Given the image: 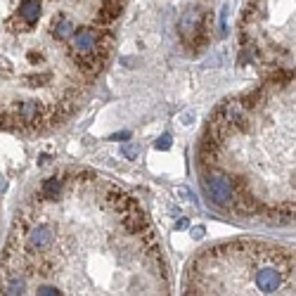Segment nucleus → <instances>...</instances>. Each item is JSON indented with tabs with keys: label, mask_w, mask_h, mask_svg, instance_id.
Returning a JSON list of instances; mask_svg holds the SVG:
<instances>
[{
	"label": "nucleus",
	"mask_w": 296,
	"mask_h": 296,
	"mask_svg": "<svg viewBox=\"0 0 296 296\" xmlns=\"http://www.w3.org/2000/svg\"><path fill=\"white\" fill-rule=\"evenodd\" d=\"M237 64L256 81L209 119L206 194L244 218L296 223V0H244Z\"/></svg>",
	"instance_id": "f257e3e1"
},
{
	"label": "nucleus",
	"mask_w": 296,
	"mask_h": 296,
	"mask_svg": "<svg viewBox=\"0 0 296 296\" xmlns=\"http://www.w3.org/2000/svg\"><path fill=\"white\" fill-rule=\"evenodd\" d=\"M187 294H296V249L232 242L201 254Z\"/></svg>",
	"instance_id": "f03ea898"
},
{
	"label": "nucleus",
	"mask_w": 296,
	"mask_h": 296,
	"mask_svg": "<svg viewBox=\"0 0 296 296\" xmlns=\"http://www.w3.org/2000/svg\"><path fill=\"white\" fill-rule=\"evenodd\" d=\"M168 140H171V138H168V135H164V138H161V142H159V150H164V147H168V145H171V142H168Z\"/></svg>",
	"instance_id": "7ed1b4c3"
},
{
	"label": "nucleus",
	"mask_w": 296,
	"mask_h": 296,
	"mask_svg": "<svg viewBox=\"0 0 296 296\" xmlns=\"http://www.w3.org/2000/svg\"><path fill=\"white\" fill-rule=\"evenodd\" d=\"M126 154H128V157H135V154H138V150H135V147H128V152H126Z\"/></svg>",
	"instance_id": "20e7f679"
}]
</instances>
